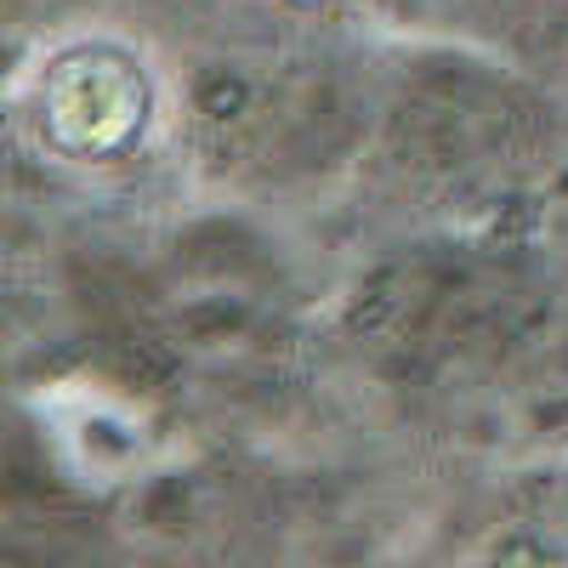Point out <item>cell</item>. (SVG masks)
Here are the masks:
<instances>
[{
  "label": "cell",
  "mask_w": 568,
  "mask_h": 568,
  "mask_svg": "<svg viewBox=\"0 0 568 568\" xmlns=\"http://www.w3.org/2000/svg\"><path fill=\"white\" fill-rule=\"evenodd\" d=\"M52 142L69 154H114L120 142L142 125V74L114 52H80L63 58L52 85Z\"/></svg>",
  "instance_id": "1"
}]
</instances>
